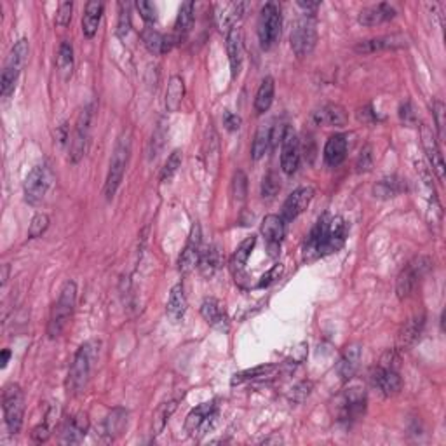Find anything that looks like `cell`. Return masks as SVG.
I'll list each match as a JSON object with an SVG mask.
<instances>
[{
  "mask_svg": "<svg viewBox=\"0 0 446 446\" xmlns=\"http://www.w3.org/2000/svg\"><path fill=\"white\" fill-rule=\"evenodd\" d=\"M349 225L342 216H333L325 213L307 235L304 244V260H314L336 253L347 241Z\"/></svg>",
  "mask_w": 446,
  "mask_h": 446,
  "instance_id": "obj_1",
  "label": "cell"
},
{
  "mask_svg": "<svg viewBox=\"0 0 446 446\" xmlns=\"http://www.w3.org/2000/svg\"><path fill=\"white\" fill-rule=\"evenodd\" d=\"M98 352H100V342H96V340H89V342L82 343L79 347L68 371V380H66L68 392L77 394V392H80L86 387L91 370H93V364L98 357Z\"/></svg>",
  "mask_w": 446,
  "mask_h": 446,
  "instance_id": "obj_2",
  "label": "cell"
},
{
  "mask_svg": "<svg viewBox=\"0 0 446 446\" xmlns=\"http://www.w3.org/2000/svg\"><path fill=\"white\" fill-rule=\"evenodd\" d=\"M129 156H131V135L122 133L115 143L114 154H112L110 170H108L107 181H105V195L107 199H112L117 194V188L124 178L126 166H128Z\"/></svg>",
  "mask_w": 446,
  "mask_h": 446,
  "instance_id": "obj_3",
  "label": "cell"
},
{
  "mask_svg": "<svg viewBox=\"0 0 446 446\" xmlns=\"http://www.w3.org/2000/svg\"><path fill=\"white\" fill-rule=\"evenodd\" d=\"M75 300H77V286L75 283L68 281V283L63 286L61 293H59L58 302L52 307L51 315H49V325H47V335L51 339H56L63 333V329L66 328V325L70 322V318L73 314V309H75Z\"/></svg>",
  "mask_w": 446,
  "mask_h": 446,
  "instance_id": "obj_4",
  "label": "cell"
},
{
  "mask_svg": "<svg viewBox=\"0 0 446 446\" xmlns=\"http://www.w3.org/2000/svg\"><path fill=\"white\" fill-rule=\"evenodd\" d=\"M2 408L6 417V426L10 434H17L23 427L24 413V396L17 384L6 385L2 394Z\"/></svg>",
  "mask_w": 446,
  "mask_h": 446,
  "instance_id": "obj_5",
  "label": "cell"
},
{
  "mask_svg": "<svg viewBox=\"0 0 446 446\" xmlns=\"http://www.w3.org/2000/svg\"><path fill=\"white\" fill-rule=\"evenodd\" d=\"M373 384L384 396H394L401 391V377L398 371V357L394 352H387L373 373Z\"/></svg>",
  "mask_w": 446,
  "mask_h": 446,
  "instance_id": "obj_6",
  "label": "cell"
},
{
  "mask_svg": "<svg viewBox=\"0 0 446 446\" xmlns=\"http://www.w3.org/2000/svg\"><path fill=\"white\" fill-rule=\"evenodd\" d=\"M281 24H283V17H281L279 6L274 2L265 3L260 10L258 20V38L263 49H270L276 44L281 35Z\"/></svg>",
  "mask_w": 446,
  "mask_h": 446,
  "instance_id": "obj_7",
  "label": "cell"
},
{
  "mask_svg": "<svg viewBox=\"0 0 446 446\" xmlns=\"http://www.w3.org/2000/svg\"><path fill=\"white\" fill-rule=\"evenodd\" d=\"M216 417H218V401L213 399V401L202 403L188 413L187 420H185V431L192 438L202 436V434L209 433V429H213Z\"/></svg>",
  "mask_w": 446,
  "mask_h": 446,
  "instance_id": "obj_8",
  "label": "cell"
},
{
  "mask_svg": "<svg viewBox=\"0 0 446 446\" xmlns=\"http://www.w3.org/2000/svg\"><path fill=\"white\" fill-rule=\"evenodd\" d=\"M429 269L431 258H427V256H417V258H413L412 262L399 272L398 281H396V293H398V297H408V295L415 290L417 284L420 283V279L429 272Z\"/></svg>",
  "mask_w": 446,
  "mask_h": 446,
  "instance_id": "obj_9",
  "label": "cell"
},
{
  "mask_svg": "<svg viewBox=\"0 0 446 446\" xmlns=\"http://www.w3.org/2000/svg\"><path fill=\"white\" fill-rule=\"evenodd\" d=\"M51 181L52 173L45 164L35 166L24 180V201L31 206H37L38 202H42L49 187H51Z\"/></svg>",
  "mask_w": 446,
  "mask_h": 446,
  "instance_id": "obj_10",
  "label": "cell"
},
{
  "mask_svg": "<svg viewBox=\"0 0 446 446\" xmlns=\"http://www.w3.org/2000/svg\"><path fill=\"white\" fill-rule=\"evenodd\" d=\"M364 410H366V392L361 387L345 389L336 401V415H339V420H343V422L359 419Z\"/></svg>",
  "mask_w": 446,
  "mask_h": 446,
  "instance_id": "obj_11",
  "label": "cell"
},
{
  "mask_svg": "<svg viewBox=\"0 0 446 446\" xmlns=\"http://www.w3.org/2000/svg\"><path fill=\"white\" fill-rule=\"evenodd\" d=\"M291 49L298 58H305L311 54L318 42V31H315V24L312 20H302L295 24L293 31H291Z\"/></svg>",
  "mask_w": 446,
  "mask_h": 446,
  "instance_id": "obj_12",
  "label": "cell"
},
{
  "mask_svg": "<svg viewBox=\"0 0 446 446\" xmlns=\"http://www.w3.org/2000/svg\"><path fill=\"white\" fill-rule=\"evenodd\" d=\"M298 164H300V142L297 133L286 126L281 140V168L286 174H293L297 173Z\"/></svg>",
  "mask_w": 446,
  "mask_h": 446,
  "instance_id": "obj_13",
  "label": "cell"
},
{
  "mask_svg": "<svg viewBox=\"0 0 446 446\" xmlns=\"http://www.w3.org/2000/svg\"><path fill=\"white\" fill-rule=\"evenodd\" d=\"M91 117H93V107L87 105L80 110L79 117H77V126H75V135L72 140V163H79L82 159L84 152H86L87 138H89V128H91Z\"/></svg>",
  "mask_w": 446,
  "mask_h": 446,
  "instance_id": "obj_14",
  "label": "cell"
},
{
  "mask_svg": "<svg viewBox=\"0 0 446 446\" xmlns=\"http://www.w3.org/2000/svg\"><path fill=\"white\" fill-rule=\"evenodd\" d=\"M202 253V235H201V227L199 223L192 225L191 235H188V241L185 244V249L180 255V272L181 274H191L192 270L198 267L199 258H201Z\"/></svg>",
  "mask_w": 446,
  "mask_h": 446,
  "instance_id": "obj_15",
  "label": "cell"
},
{
  "mask_svg": "<svg viewBox=\"0 0 446 446\" xmlns=\"http://www.w3.org/2000/svg\"><path fill=\"white\" fill-rule=\"evenodd\" d=\"M312 198H314V191L311 187H300L290 194V198L286 199V202L283 205V211H281V218L284 223L293 222L295 218L302 215L305 209L311 205Z\"/></svg>",
  "mask_w": 446,
  "mask_h": 446,
  "instance_id": "obj_16",
  "label": "cell"
},
{
  "mask_svg": "<svg viewBox=\"0 0 446 446\" xmlns=\"http://www.w3.org/2000/svg\"><path fill=\"white\" fill-rule=\"evenodd\" d=\"M422 145L427 154V159H429L431 168H433V171L436 173V177L440 178V181H443L445 180L443 156H441L440 145H438V140L436 136H434L433 129L426 124H422Z\"/></svg>",
  "mask_w": 446,
  "mask_h": 446,
  "instance_id": "obj_17",
  "label": "cell"
},
{
  "mask_svg": "<svg viewBox=\"0 0 446 446\" xmlns=\"http://www.w3.org/2000/svg\"><path fill=\"white\" fill-rule=\"evenodd\" d=\"M408 45L405 35H384V37L368 38V40H361L356 44L354 51L361 52V54H371L377 51H387V49H401Z\"/></svg>",
  "mask_w": 446,
  "mask_h": 446,
  "instance_id": "obj_18",
  "label": "cell"
},
{
  "mask_svg": "<svg viewBox=\"0 0 446 446\" xmlns=\"http://www.w3.org/2000/svg\"><path fill=\"white\" fill-rule=\"evenodd\" d=\"M87 429H89V420L86 413H77V415L68 417L63 424L61 429V443L77 445L86 438Z\"/></svg>",
  "mask_w": 446,
  "mask_h": 446,
  "instance_id": "obj_19",
  "label": "cell"
},
{
  "mask_svg": "<svg viewBox=\"0 0 446 446\" xmlns=\"http://www.w3.org/2000/svg\"><path fill=\"white\" fill-rule=\"evenodd\" d=\"M248 7L246 2H232V3H218L216 6V23H218L220 30L228 31L234 27H237V21L244 16V10Z\"/></svg>",
  "mask_w": 446,
  "mask_h": 446,
  "instance_id": "obj_20",
  "label": "cell"
},
{
  "mask_svg": "<svg viewBox=\"0 0 446 446\" xmlns=\"http://www.w3.org/2000/svg\"><path fill=\"white\" fill-rule=\"evenodd\" d=\"M227 54L228 63H230L232 79H235L242 66V31L239 27H234L227 34Z\"/></svg>",
  "mask_w": 446,
  "mask_h": 446,
  "instance_id": "obj_21",
  "label": "cell"
},
{
  "mask_svg": "<svg viewBox=\"0 0 446 446\" xmlns=\"http://www.w3.org/2000/svg\"><path fill=\"white\" fill-rule=\"evenodd\" d=\"M201 314L202 318L206 319L208 325H211L213 328L222 329V332H227L228 329V315L225 312L223 305L220 304L216 298H206L201 304Z\"/></svg>",
  "mask_w": 446,
  "mask_h": 446,
  "instance_id": "obj_22",
  "label": "cell"
},
{
  "mask_svg": "<svg viewBox=\"0 0 446 446\" xmlns=\"http://www.w3.org/2000/svg\"><path fill=\"white\" fill-rule=\"evenodd\" d=\"M312 117H314L315 124L332 128V126H345L349 115H347L345 108L340 107V105L328 103V105H322L321 108H318Z\"/></svg>",
  "mask_w": 446,
  "mask_h": 446,
  "instance_id": "obj_23",
  "label": "cell"
},
{
  "mask_svg": "<svg viewBox=\"0 0 446 446\" xmlns=\"http://www.w3.org/2000/svg\"><path fill=\"white\" fill-rule=\"evenodd\" d=\"M396 17V9L391 3H377V6H370L359 13V23L364 27H377V24L391 21Z\"/></svg>",
  "mask_w": 446,
  "mask_h": 446,
  "instance_id": "obj_24",
  "label": "cell"
},
{
  "mask_svg": "<svg viewBox=\"0 0 446 446\" xmlns=\"http://www.w3.org/2000/svg\"><path fill=\"white\" fill-rule=\"evenodd\" d=\"M361 361V347L357 343L347 347L340 356L339 364H336V371H339L342 380H350L356 375L357 368H359Z\"/></svg>",
  "mask_w": 446,
  "mask_h": 446,
  "instance_id": "obj_25",
  "label": "cell"
},
{
  "mask_svg": "<svg viewBox=\"0 0 446 446\" xmlns=\"http://www.w3.org/2000/svg\"><path fill=\"white\" fill-rule=\"evenodd\" d=\"M192 24H194V2L181 3L177 21H174V30L171 34V37H173L177 44H180V42L187 38V35L192 30Z\"/></svg>",
  "mask_w": 446,
  "mask_h": 446,
  "instance_id": "obj_26",
  "label": "cell"
},
{
  "mask_svg": "<svg viewBox=\"0 0 446 446\" xmlns=\"http://www.w3.org/2000/svg\"><path fill=\"white\" fill-rule=\"evenodd\" d=\"M347 136L345 135H333L329 136L325 145V161L328 166L336 168L345 161L347 157Z\"/></svg>",
  "mask_w": 446,
  "mask_h": 446,
  "instance_id": "obj_27",
  "label": "cell"
},
{
  "mask_svg": "<svg viewBox=\"0 0 446 446\" xmlns=\"http://www.w3.org/2000/svg\"><path fill=\"white\" fill-rule=\"evenodd\" d=\"M424 322H426V318L420 314V315H413L412 319H408V321L403 325L401 332H399V335H398L399 349L401 350L410 349V347H412L413 343H415L417 340L420 339V335H422V329H424Z\"/></svg>",
  "mask_w": 446,
  "mask_h": 446,
  "instance_id": "obj_28",
  "label": "cell"
},
{
  "mask_svg": "<svg viewBox=\"0 0 446 446\" xmlns=\"http://www.w3.org/2000/svg\"><path fill=\"white\" fill-rule=\"evenodd\" d=\"M142 38L145 47L152 54H164V52H170L173 45H177V42L173 40L171 35H163L157 30H154V28H145L142 31Z\"/></svg>",
  "mask_w": 446,
  "mask_h": 446,
  "instance_id": "obj_29",
  "label": "cell"
},
{
  "mask_svg": "<svg viewBox=\"0 0 446 446\" xmlns=\"http://www.w3.org/2000/svg\"><path fill=\"white\" fill-rule=\"evenodd\" d=\"M166 311L171 321L178 322L184 319L185 312H187V295H185V288L181 283L174 284V286L171 288Z\"/></svg>",
  "mask_w": 446,
  "mask_h": 446,
  "instance_id": "obj_30",
  "label": "cell"
},
{
  "mask_svg": "<svg viewBox=\"0 0 446 446\" xmlns=\"http://www.w3.org/2000/svg\"><path fill=\"white\" fill-rule=\"evenodd\" d=\"M286 223L283 222V218L277 215H269L263 218L262 222V235L265 237V241L269 242L270 248H279V244L283 242L284 232H286Z\"/></svg>",
  "mask_w": 446,
  "mask_h": 446,
  "instance_id": "obj_31",
  "label": "cell"
},
{
  "mask_svg": "<svg viewBox=\"0 0 446 446\" xmlns=\"http://www.w3.org/2000/svg\"><path fill=\"white\" fill-rule=\"evenodd\" d=\"M101 16H103V3L96 2V0H91V2L86 3L82 16V34L87 38H93L96 35Z\"/></svg>",
  "mask_w": 446,
  "mask_h": 446,
  "instance_id": "obj_32",
  "label": "cell"
},
{
  "mask_svg": "<svg viewBox=\"0 0 446 446\" xmlns=\"http://www.w3.org/2000/svg\"><path fill=\"white\" fill-rule=\"evenodd\" d=\"M405 191H406L405 180H401V178H398V177L382 178V180L373 187L375 198H378V199L396 198V195L403 194Z\"/></svg>",
  "mask_w": 446,
  "mask_h": 446,
  "instance_id": "obj_33",
  "label": "cell"
},
{
  "mask_svg": "<svg viewBox=\"0 0 446 446\" xmlns=\"http://www.w3.org/2000/svg\"><path fill=\"white\" fill-rule=\"evenodd\" d=\"M274 93H276V86H274L272 77H265L260 84L258 91L255 96V110L256 114H265L270 108L274 101Z\"/></svg>",
  "mask_w": 446,
  "mask_h": 446,
  "instance_id": "obj_34",
  "label": "cell"
},
{
  "mask_svg": "<svg viewBox=\"0 0 446 446\" xmlns=\"http://www.w3.org/2000/svg\"><path fill=\"white\" fill-rule=\"evenodd\" d=\"M185 96V84L180 75H173L170 79L166 91V108L168 112H178Z\"/></svg>",
  "mask_w": 446,
  "mask_h": 446,
  "instance_id": "obj_35",
  "label": "cell"
},
{
  "mask_svg": "<svg viewBox=\"0 0 446 446\" xmlns=\"http://www.w3.org/2000/svg\"><path fill=\"white\" fill-rule=\"evenodd\" d=\"M270 143H272V126L270 124H262L256 129L255 140H253L251 145V157L255 161L262 159L265 156V152L269 150Z\"/></svg>",
  "mask_w": 446,
  "mask_h": 446,
  "instance_id": "obj_36",
  "label": "cell"
},
{
  "mask_svg": "<svg viewBox=\"0 0 446 446\" xmlns=\"http://www.w3.org/2000/svg\"><path fill=\"white\" fill-rule=\"evenodd\" d=\"M220 143H218V136H216L215 129L209 128L208 135H206L205 140V157H206V166H208V171L211 170V173H216V168H218L220 163Z\"/></svg>",
  "mask_w": 446,
  "mask_h": 446,
  "instance_id": "obj_37",
  "label": "cell"
},
{
  "mask_svg": "<svg viewBox=\"0 0 446 446\" xmlns=\"http://www.w3.org/2000/svg\"><path fill=\"white\" fill-rule=\"evenodd\" d=\"M56 66H58L59 75L65 80L72 77L73 72V47L68 40H63L59 45L58 56H56Z\"/></svg>",
  "mask_w": 446,
  "mask_h": 446,
  "instance_id": "obj_38",
  "label": "cell"
},
{
  "mask_svg": "<svg viewBox=\"0 0 446 446\" xmlns=\"http://www.w3.org/2000/svg\"><path fill=\"white\" fill-rule=\"evenodd\" d=\"M220 265V251L216 246H208L205 251L201 253V258H199V272L205 277H213L215 272L218 270Z\"/></svg>",
  "mask_w": 446,
  "mask_h": 446,
  "instance_id": "obj_39",
  "label": "cell"
},
{
  "mask_svg": "<svg viewBox=\"0 0 446 446\" xmlns=\"http://www.w3.org/2000/svg\"><path fill=\"white\" fill-rule=\"evenodd\" d=\"M128 426V412L122 408L112 410L110 415L105 420V434H107L110 440H114L115 436L124 431V427Z\"/></svg>",
  "mask_w": 446,
  "mask_h": 446,
  "instance_id": "obj_40",
  "label": "cell"
},
{
  "mask_svg": "<svg viewBox=\"0 0 446 446\" xmlns=\"http://www.w3.org/2000/svg\"><path fill=\"white\" fill-rule=\"evenodd\" d=\"M255 244H256V237L255 235H251V237L244 239V241L239 244V248L235 249L234 256H232V269L235 270V276H237V274H242L246 262H248V258L251 256V251L253 248H255Z\"/></svg>",
  "mask_w": 446,
  "mask_h": 446,
  "instance_id": "obj_41",
  "label": "cell"
},
{
  "mask_svg": "<svg viewBox=\"0 0 446 446\" xmlns=\"http://www.w3.org/2000/svg\"><path fill=\"white\" fill-rule=\"evenodd\" d=\"M28 51H30V47H28L27 38H21V40H17L16 44H14V47L10 49V54H9V58H7L6 66H9V68L16 70V72L21 73L23 66L27 65Z\"/></svg>",
  "mask_w": 446,
  "mask_h": 446,
  "instance_id": "obj_42",
  "label": "cell"
},
{
  "mask_svg": "<svg viewBox=\"0 0 446 446\" xmlns=\"http://www.w3.org/2000/svg\"><path fill=\"white\" fill-rule=\"evenodd\" d=\"M177 408H178L177 401H168V403H163V405L156 410V413H154V420H152V433L156 434V436L163 433L164 427H166L168 422H170L171 415L177 412Z\"/></svg>",
  "mask_w": 446,
  "mask_h": 446,
  "instance_id": "obj_43",
  "label": "cell"
},
{
  "mask_svg": "<svg viewBox=\"0 0 446 446\" xmlns=\"http://www.w3.org/2000/svg\"><path fill=\"white\" fill-rule=\"evenodd\" d=\"M272 371H274L272 364H262V366H255V368H251V370H244V371H241V373H235L234 377H232L230 384L232 385H241V384H244V382L256 380V378L265 377V375L272 373Z\"/></svg>",
  "mask_w": 446,
  "mask_h": 446,
  "instance_id": "obj_44",
  "label": "cell"
},
{
  "mask_svg": "<svg viewBox=\"0 0 446 446\" xmlns=\"http://www.w3.org/2000/svg\"><path fill=\"white\" fill-rule=\"evenodd\" d=\"M230 192H232V199L235 202H244L246 201V194H248V178H246L244 171L237 170L234 173V178H232V185H230Z\"/></svg>",
  "mask_w": 446,
  "mask_h": 446,
  "instance_id": "obj_45",
  "label": "cell"
},
{
  "mask_svg": "<svg viewBox=\"0 0 446 446\" xmlns=\"http://www.w3.org/2000/svg\"><path fill=\"white\" fill-rule=\"evenodd\" d=\"M181 159H184V156H181V150L177 149L171 152V156L168 157L166 164H164L163 173H161V181L168 184V181L173 180V177L178 173V170H180Z\"/></svg>",
  "mask_w": 446,
  "mask_h": 446,
  "instance_id": "obj_46",
  "label": "cell"
},
{
  "mask_svg": "<svg viewBox=\"0 0 446 446\" xmlns=\"http://www.w3.org/2000/svg\"><path fill=\"white\" fill-rule=\"evenodd\" d=\"M17 77H20V72L9 68V66H3L2 77H0V94H2L3 98H9L10 94H13L17 82Z\"/></svg>",
  "mask_w": 446,
  "mask_h": 446,
  "instance_id": "obj_47",
  "label": "cell"
},
{
  "mask_svg": "<svg viewBox=\"0 0 446 446\" xmlns=\"http://www.w3.org/2000/svg\"><path fill=\"white\" fill-rule=\"evenodd\" d=\"M131 6L128 2L119 3V24H117V34L119 37H126L131 28Z\"/></svg>",
  "mask_w": 446,
  "mask_h": 446,
  "instance_id": "obj_48",
  "label": "cell"
},
{
  "mask_svg": "<svg viewBox=\"0 0 446 446\" xmlns=\"http://www.w3.org/2000/svg\"><path fill=\"white\" fill-rule=\"evenodd\" d=\"M49 227V216L44 215V213H38L31 218L30 222V228H28V237L30 239H37L47 230Z\"/></svg>",
  "mask_w": 446,
  "mask_h": 446,
  "instance_id": "obj_49",
  "label": "cell"
},
{
  "mask_svg": "<svg viewBox=\"0 0 446 446\" xmlns=\"http://www.w3.org/2000/svg\"><path fill=\"white\" fill-rule=\"evenodd\" d=\"M281 188V181H279V177H277L274 171H270L269 174H267L265 178H263V184H262V195L263 199H272L274 195L279 192Z\"/></svg>",
  "mask_w": 446,
  "mask_h": 446,
  "instance_id": "obj_50",
  "label": "cell"
},
{
  "mask_svg": "<svg viewBox=\"0 0 446 446\" xmlns=\"http://www.w3.org/2000/svg\"><path fill=\"white\" fill-rule=\"evenodd\" d=\"M72 13H73V3L72 2H61L58 6V13H56V24L61 28L68 27L70 21H72Z\"/></svg>",
  "mask_w": 446,
  "mask_h": 446,
  "instance_id": "obj_51",
  "label": "cell"
},
{
  "mask_svg": "<svg viewBox=\"0 0 446 446\" xmlns=\"http://www.w3.org/2000/svg\"><path fill=\"white\" fill-rule=\"evenodd\" d=\"M283 270H284L283 263H276V265H274L272 269L269 270V272L263 274L262 279H260V283H258V288H269L270 284L276 283V281L281 277V274H283Z\"/></svg>",
  "mask_w": 446,
  "mask_h": 446,
  "instance_id": "obj_52",
  "label": "cell"
},
{
  "mask_svg": "<svg viewBox=\"0 0 446 446\" xmlns=\"http://www.w3.org/2000/svg\"><path fill=\"white\" fill-rule=\"evenodd\" d=\"M136 9H138V13L142 14V17L147 21V23H156L157 10L154 3L142 0V2H136Z\"/></svg>",
  "mask_w": 446,
  "mask_h": 446,
  "instance_id": "obj_53",
  "label": "cell"
},
{
  "mask_svg": "<svg viewBox=\"0 0 446 446\" xmlns=\"http://www.w3.org/2000/svg\"><path fill=\"white\" fill-rule=\"evenodd\" d=\"M433 115H434V119H436L438 135H440V138H443L445 136V105L441 103L440 100L434 101Z\"/></svg>",
  "mask_w": 446,
  "mask_h": 446,
  "instance_id": "obj_54",
  "label": "cell"
},
{
  "mask_svg": "<svg viewBox=\"0 0 446 446\" xmlns=\"http://www.w3.org/2000/svg\"><path fill=\"white\" fill-rule=\"evenodd\" d=\"M49 436H51V429H49V426L45 422L31 431V438H34V441H37V443H45V441L49 440Z\"/></svg>",
  "mask_w": 446,
  "mask_h": 446,
  "instance_id": "obj_55",
  "label": "cell"
},
{
  "mask_svg": "<svg viewBox=\"0 0 446 446\" xmlns=\"http://www.w3.org/2000/svg\"><path fill=\"white\" fill-rule=\"evenodd\" d=\"M223 124H225V128L228 129V131H237V129L241 128L242 121H241V117H239V115L232 114V112H225Z\"/></svg>",
  "mask_w": 446,
  "mask_h": 446,
  "instance_id": "obj_56",
  "label": "cell"
},
{
  "mask_svg": "<svg viewBox=\"0 0 446 446\" xmlns=\"http://www.w3.org/2000/svg\"><path fill=\"white\" fill-rule=\"evenodd\" d=\"M399 117H401L406 124H413V122L417 121L415 112H413L412 103H410V101H406V103L401 105V108H399Z\"/></svg>",
  "mask_w": 446,
  "mask_h": 446,
  "instance_id": "obj_57",
  "label": "cell"
},
{
  "mask_svg": "<svg viewBox=\"0 0 446 446\" xmlns=\"http://www.w3.org/2000/svg\"><path fill=\"white\" fill-rule=\"evenodd\" d=\"M298 6H300L302 9L305 10V13H315L319 7V2H304V0H300V2H298Z\"/></svg>",
  "mask_w": 446,
  "mask_h": 446,
  "instance_id": "obj_58",
  "label": "cell"
},
{
  "mask_svg": "<svg viewBox=\"0 0 446 446\" xmlns=\"http://www.w3.org/2000/svg\"><path fill=\"white\" fill-rule=\"evenodd\" d=\"M10 357V350L9 349H3L2 350V357H0V366L6 368L7 366V361H9Z\"/></svg>",
  "mask_w": 446,
  "mask_h": 446,
  "instance_id": "obj_59",
  "label": "cell"
},
{
  "mask_svg": "<svg viewBox=\"0 0 446 446\" xmlns=\"http://www.w3.org/2000/svg\"><path fill=\"white\" fill-rule=\"evenodd\" d=\"M7 272H9V265L2 267V284L7 283Z\"/></svg>",
  "mask_w": 446,
  "mask_h": 446,
  "instance_id": "obj_60",
  "label": "cell"
}]
</instances>
